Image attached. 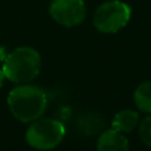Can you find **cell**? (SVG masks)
<instances>
[{
    "label": "cell",
    "mask_w": 151,
    "mask_h": 151,
    "mask_svg": "<svg viewBox=\"0 0 151 151\" xmlns=\"http://www.w3.org/2000/svg\"><path fill=\"white\" fill-rule=\"evenodd\" d=\"M41 68V57L32 47L22 46L14 48L4 60L2 72L6 79L17 84L33 80Z\"/></svg>",
    "instance_id": "cell-2"
},
{
    "label": "cell",
    "mask_w": 151,
    "mask_h": 151,
    "mask_svg": "<svg viewBox=\"0 0 151 151\" xmlns=\"http://www.w3.org/2000/svg\"><path fill=\"white\" fill-rule=\"evenodd\" d=\"M138 113L133 110H122L119 111L113 120H112V129L119 132H131L138 125Z\"/></svg>",
    "instance_id": "cell-7"
},
{
    "label": "cell",
    "mask_w": 151,
    "mask_h": 151,
    "mask_svg": "<svg viewBox=\"0 0 151 151\" xmlns=\"http://www.w3.org/2000/svg\"><path fill=\"white\" fill-rule=\"evenodd\" d=\"M132 14L131 7L120 0L105 1L93 15V25L101 33H116L127 25Z\"/></svg>",
    "instance_id": "cell-3"
},
{
    "label": "cell",
    "mask_w": 151,
    "mask_h": 151,
    "mask_svg": "<svg viewBox=\"0 0 151 151\" xmlns=\"http://www.w3.org/2000/svg\"><path fill=\"white\" fill-rule=\"evenodd\" d=\"M6 54H5V50L2 47H0V60H5Z\"/></svg>",
    "instance_id": "cell-11"
},
{
    "label": "cell",
    "mask_w": 151,
    "mask_h": 151,
    "mask_svg": "<svg viewBox=\"0 0 151 151\" xmlns=\"http://www.w3.org/2000/svg\"><path fill=\"white\" fill-rule=\"evenodd\" d=\"M97 151H129V140L123 132L110 129L99 136Z\"/></svg>",
    "instance_id": "cell-6"
},
{
    "label": "cell",
    "mask_w": 151,
    "mask_h": 151,
    "mask_svg": "<svg viewBox=\"0 0 151 151\" xmlns=\"http://www.w3.org/2000/svg\"><path fill=\"white\" fill-rule=\"evenodd\" d=\"M7 104L12 114L24 123L39 119L47 109V97L44 90L34 85H20L14 87Z\"/></svg>",
    "instance_id": "cell-1"
},
{
    "label": "cell",
    "mask_w": 151,
    "mask_h": 151,
    "mask_svg": "<svg viewBox=\"0 0 151 151\" xmlns=\"http://www.w3.org/2000/svg\"><path fill=\"white\" fill-rule=\"evenodd\" d=\"M138 134L140 140L151 147V114L146 116L138 126Z\"/></svg>",
    "instance_id": "cell-9"
},
{
    "label": "cell",
    "mask_w": 151,
    "mask_h": 151,
    "mask_svg": "<svg viewBox=\"0 0 151 151\" xmlns=\"http://www.w3.org/2000/svg\"><path fill=\"white\" fill-rule=\"evenodd\" d=\"M48 12L59 25L73 27L85 20L86 6L84 0H52Z\"/></svg>",
    "instance_id": "cell-5"
},
{
    "label": "cell",
    "mask_w": 151,
    "mask_h": 151,
    "mask_svg": "<svg viewBox=\"0 0 151 151\" xmlns=\"http://www.w3.org/2000/svg\"><path fill=\"white\" fill-rule=\"evenodd\" d=\"M5 79H6V77H5L2 70H0V88L2 87V85H4V80H5Z\"/></svg>",
    "instance_id": "cell-10"
},
{
    "label": "cell",
    "mask_w": 151,
    "mask_h": 151,
    "mask_svg": "<svg viewBox=\"0 0 151 151\" xmlns=\"http://www.w3.org/2000/svg\"><path fill=\"white\" fill-rule=\"evenodd\" d=\"M66 133L65 126L55 119L34 120L26 131V142L38 150H51L61 143Z\"/></svg>",
    "instance_id": "cell-4"
},
{
    "label": "cell",
    "mask_w": 151,
    "mask_h": 151,
    "mask_svg": "<svg viewBox=\"0 0 151 151\" xmlns=\"http://www.w3.org/2000/svg\"><path fill=\"white\" fill-rule=\"evenodd\" d=\"M133 99L140 111L151 114V81L140 83L134 90Z\"/></svg>",
    "instance_id": "cell-8"
}]
</instances>
